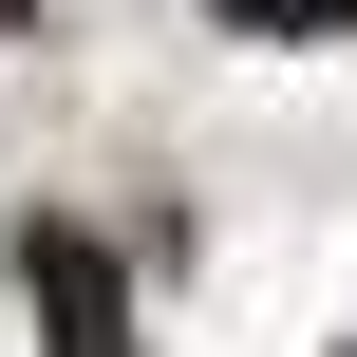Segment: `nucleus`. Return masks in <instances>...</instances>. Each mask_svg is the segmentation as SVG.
Listing matches in <instances>:
<instances>
[{
  "label": "nucleus",
  "instance_id": "f257e3e1",
  "mask_svg": "<svg viewBox=\"0 0 357 357\" xmlns=\"http://www.w3.org/2000/svg\"><path fill=\"white\" fill-rule=\"evenodd\" d=\"M19 282H38L56 357H132V282H113V245H94V226H19Z\"/></svg>",
  "mask_w": 357,
  "mask_h": 357
},
{
  "label": "nucleus",
  "instance_id": "7ed1b4c3",
  "mask_svg": "<svg viewBox=\"0 0 357 357\" xmlns=\"http://www.w3.org/2000/svg\"><path fill=\"white\" fill-rule=\"evenodd\" d=\"M0 19H19V0H0Z\"/></svg>",
  "mask_w": 357,
  "mask_h": 357
},
{
  "label": "nucleus",
  "instance_id": "f03ea898",
  "mask_svg": "<svg viewBox=\"0 0 357 357\" xmlns=\"http://www.w3.org/2000/svg\"><path fill=\"white\" fill-rule=\"evenodd\" d=\"M357 0H226V38H339Z\"/></svg>",
  "mask_w": 357,
  "mask_h": 357
}]
</instances>
